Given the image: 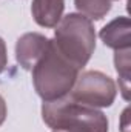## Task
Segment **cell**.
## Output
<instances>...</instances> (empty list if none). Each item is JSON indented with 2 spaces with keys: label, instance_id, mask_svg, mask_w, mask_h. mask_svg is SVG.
Masks as SVG:
<instances>
[{
  "label": "cell",
  "instance_id": "2",
  "mask_svg": "<svg viewBox=\"0 0 131 132\" xmlns=\"http://www.w3.org/2000/svg\"><path fill=\"white\" fill-rule=\"evenodd\" d=\"M54 43L59 52L79 71L86 65L96 48V32L90 19L68 14L57 23Z\"/></svg>",
  "mask_w": 131,
  "mask_h": 132
},
{
  "label": "cell",
  "instance_id": "11",
  "mask_svg": "<svg viewBox=\"0 0 131 132\" xmlns=\"http://www.w3.org/2000/svg\"><path fill=\"white\" fill-rule=\"evenodd\" d=\"M53 132H91L86 128L82 126H68V128H60V129H53Z\"/></svg>",
  "mask_w": 131,
  "mask_h": 132
},
{
  "label": "cell",
  "instance_id": "5",
  "mask_svg": "<svg viewBox=\"0 0 131 132\" xmlns=\"http://www.w3.org/2000/svg\"><path fill=\"white\" fill-rule=\"evenodd\" d=\"M49 38L37 32L22 35L16 45V57L23 69H33L48 48Z\"/></svg>",
  "mask_w": 131,
  "mask_h": 132
},
{
  "label": "cell",
  "instance_id": "6",
  "mask_svg": "<svg viewBox=\"0 0 131 132\" xmlns=\"http://www.w3.org/2000/svg\"><path fill=\"white\" fill-rule=\"evenodd\" d=\"M100 38L105 43V46L113 48L116 51L120 49H130V19L128 17H117L113 22H110L106 26L102 28Z\"/></svg>",
  "mask_w": 131,
  "mask_h": 132
},
{
  "label": "cell",
  "instance_id": "8",
  "mask_svg": "<svg viewBox=\"0 0 131 132\" xmlns=\"http://www.w3.org/2000/svg\"><path fill=\"white\" fill-rule=\"evenodd\" d=\"M113 0H74L77 11L90 20H100L111 9Z\"/></svg>",
  "mask_w": 131,
  "mask_h": 132
},
{
  "label": "cell",
  "instance_id": "1",
  "mask_svg": "<svg viewBox=\"0 0 131 132\" xmlns=\"http://www.w3.org/2000/svg\"><path fill=\"white\" fill-rule=\"evenodd\" d=\"M31 71L34 88L43 101L68 95L79 75V69L59 52L54 40H49L45 54Z\"/></svg>",
  "mask_w": 131,
  "mask_h": 132
},
{
  "label": "cell",
  "instance_id": "9",
  "mask_svg": "<svg viewBox=\"0 0 131 132\" xmlns=\"http://www.w3.org/2000/svg\"><path fill=\"white\" fill-rule=\"evenodd\" d=\"M114 63H116V71L120 77V81H119V86H120V91L123 94V98L128 100V81H130V49H120V51H116V57H114Z\"/></svg>",
  "mask_w": 131,
  "mask_h": 132
},
{
  "label": "cell",
  "instance_id": "4",
  "mask_svg": "<svg viewBox=\"0 0 131 132\" xmlns=\"http://www.w3.org/2000/svg\"><path fill=\"white\" fill-rule=\"evenodd\" d=\"M116 94V83L111 77L99 71H86L77 75L68 95L80 104L91 108H108L114 103Z\"/></svg>",
  "mask_w": 131,
  "mask_h": 132
},
{
  "label": "cell",
  "instance_id": "10",
  "mask_svg": "<svg viewBox=\"0 0 131 132\" xmlns=\"http://www.w3.org/2000/svg\"><path fill=\"white\" fill-rule=\"evenodd\" d=\"M8 66V54H6V45L3 42V38L0 37V74L6 69Z\"/></svg>",
  "mask_w": 131,
  "mask_h": 132
},
{
  "label": "cell",
  "instance_id": "12",
  "mask_svg": "<svg viewBox=\"0 0 131 132\" xmlns=\"http://www.w3.org/2000/svg\"><path fill=\"white\" fill-rule=\"evenodd\" d=\"M5 118H6V103H5L3 97L0 95V126L3 125Z\"/></svg>",
  "mask_w": 131,
  "mask_h": 132
},
{
  "label": "cell",
  "instance_id": "7",
  "mask_svg": "<svg viewBox=\"0 0 131 132\" xmlns=\"http://www.w3.org/2000/svg\"><path fill=\"white\" fill-rule=\"evenodd\" d=\"M65 0H33L31 12L37 25L43 28H56L62 20Z\"/></svg>",
  "mask_w": 131,
  "mask_h": 132
},
{
  "label": "cell",
  "instance_id": "3",
  "mask_svg": "<svg viewBox=\"0 0 131 132\" xmlns=\"http://www.w3.org/2000/svg\"><path fill=\"white\" fill-rule=\"evenodd\" d=\"M42 117L51 129L82 126L91 132H108V120L103 112L97 108L80 104L69 95L53 101H43Z\"/></svg>",
  "mask_w": 131,
  "mask_h": 132
}]
</instances>
